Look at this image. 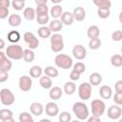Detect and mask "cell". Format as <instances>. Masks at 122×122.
Wrapping results in <instances>:
<instances>
[{
	"label": "cell",
	"instance_id": "6da1fadb",
	"mask_svg": "<svg viewBox=\"0 0 122 122\" xmlns=\"http://www.w3.org/2000/svg\"><path fill=\"white\" fill-rule=\"evenodd\" d=\"M5 53L8 56V58H10V59H12V60H20V59L23 58L24 50L18 44H11V45L8 46V48L6 49Z\"/></svg>",
	"mask_w": 122,
	"mask_h": 122
},
{
	"label": "cell",
	"instance_id": "7dc6e473",
	"mask_svg": "<svg viewBox=\"0 0 122 122\" xmlns=\"http://www.w3.org/2000/svg\"><path fill=\"white\" fill-rule=\"evenodd\" d=\"M9 79V73L7 71H0V82L4 83Z\"/></svg>",
	"mask_w": 122,
	"mask_h": 122
},
{
	"label": "cell",
	"instance_id": "8d00e7d4",
	"mask_svg": "<svg viewBox=\"0 0 122 122\" xmlns=\"http://www.w3.org/2000/svg\"><path fill=\"white\" fill-rule=\"evenodd\" d=\"M58 119H59V122H71V115L69 112H62L61 113H59Z\"/></svg>",
	"mask_w": 122,
	"mask_h": 122
},
{
	"label": "cell",
	"instance_id": "5bb4252c",
	"mask_svg": "<svg viewBox=\"0 0 122 122\" xmlns=\"http://www.w3.org/2000/svg\"><path fill=\"white\" fill-rule=\"evenodd\" d=\"M99 95L103 99H110L112 96V90L108 85H103L99 89Z\"/></svg>",
	"mask_w": 122,
	"mask_h": 122
},
{
	"label": "cell",
	"instance_id": "2e32d148",
	"mask_svg": "<svg viewBox=\"0 0 122 122\" xmlns=\"http://www.w3.org/2000/svg\"><path fill=\"white\" fill-rule=\"evenodd\" d=\"M72 15L74 20L76 21H83L86 17V10L82 7H76L72 10Z\"/></svg>",
	"mask_w": 122,
	"mask_h": 122
},
{
	"label": "cell",
	"instance_id": "9a60e30c",
	"mask_svg": "<svg viewBox=\"0 0 122 122\" xmlns=\"http://www.w3.org/2000/svg\"><path fill=\"white\" fill-rule=\"evenodd\" d=\"M30 112L31 114L35 115V116H39L43 113L44 112V107L41 103L39 102H33L30 104Z\"/></svg>",
	"mask_w": 122,
	"mask_h": 122
},
{
	"label": "cell",
	"instance_id": "44dd1931",
	"mask_svg": "<svg viewBox=\"0 0 122 122\" xmlns=\"http://www.w3.org/2000/svg\"><path fill=\"white\" fill-rule=\"evenodd\" d=\"M99 34H100V30H99V28L95 25H92V26H90L88 28V30H87V35L88 37L91 39H95V38H98L99 37Z\"/></svg>",
	"mask_w": 122,
	"mask_h": 122
},
{
	"label": "cell",
	"instance_id": "277c9868",
	"mask_svg": "<svg viewBox=\"0 0 122 122\" xmlns=\"http://www.w3.org/2000/svg\"><path fill=\"white\" fill-rule=\"evenodd\" d=\"M64 49V39L59 33H53L51 36V50L53 52H60Z\"/></svg>",
	"mask_w": 122,
	"mask_h": 122
},
{
	"label": "cell",
	"instance_id": "7bdbcfd3",
	"mask_svg": "<svg viewBox=\"0 0 122 122\" xmlns=\"http://www.w3.org/2000/svg\"><path fill=\"white\" fill-rule=\"evenodd\" d=\"M112 39L115 42H119L122 40V30H114L112 33Z\"/></svg>",
	"mask_w": 122,
	"mask_h": 122
},
{
	"label": "cell",
	"instance_id": "1f68e13d",
	"mask_svg": "<svg viewBox=\"0 0 122 122\" xmlns=\"http://www.w3.org/2000/svg\"><path fill=\"white\" fill-rule=\"evenodd\" d=\"M93 4L98 9H110L112 6V2L110 0H94Z\"/></svg>",
	"mask_w": 122,
	"mask_h": 122
},
{
	"label": "cell",
	"instance_id": "c3c4849f",
	"mask_svg": "<svg viewBox=\"0 0 122 122\" xmlns=\"http://www.w3.org/2000/svg\"><path fill=\"white\" fill-rule=\"evenodd\" d=\"M114 89H115V92H122V80L116 81L114 85Z\"/></svg>",
	"mask_w": 122,
	"mask_h": 122
},
{
	"label": "cell",
	"instance_id": "52a82bcc",
	"mask_svg": "<svg viewBox=\"0 0 122 122\" xmlns=\"http://www.w3.org/2000/svg\"><path fill=\"white\" fill-rule=\"evenodd\" d=\"M78 96L82 100H88L92 96V85L88 82H83L78 87Z\"/></svg>",
	"mask_w": 122,
	"mask_h": 122
},
{
	"label": "cell",
	"instance_id": "91938a15",
	"mask_svg": "<svg viewBox=\"0 0 122 122\" xmlns=\"http://www.w3.org/2000/svg\"><path fill=\"white\" fill-rule=\"evenodd\" d=\"M24 122H34L33 119H30V120H27V121H24Z\"/></svg>",
	"mask_w": 122,
	"mask_h": 122
},
{
	"label": "cell",
	"instance_id": "ffe728a7",
	"mask_svg": "<svg viewBox=\"0 0 122 122\" xmlns=\"http://www.w3.org/2000/svg\"><path fill=\"white\" fill-rule=\"evenodd\" d=\"M49 28H50V30H51V32L57 33L59 30H62V28H63V23L61 22V20L53 19V20H51V21L50 22Z\"/></svg>",
	"mask_w": 122,
	"mask_h": 122
},
{
	"label": "cell",
	"instance_id": "30bf717a",
	"mask_svg": "<svg viewBox=\"0 0 122 122\" xmlns=\"http://www.w3.org/2000/svg\"><path fill=\"white\" fill-rule=\"evenodd\" d=\"M12 68V63L8 58L5 52L0 51V71H7L9 72Z\"/></svg>",
	"mask_w": 122,
	"mask_h": 122
},
{
	"label": "cell",
	"instance_id": "e575fe53",
	"mask_svg": "<svg viewBox=\"0 0 122 122\" xmlns=\"http://www.w3.org/2000/svg\"><path fill=\"white\" fill-rule=\"evenodd\" d=\"M101 47V40L99 38H95V39H91L89 42V48L91 50H97Z\"/></svg>",
	"mask_w": 122,
	"mask_h": 122
},
{
	"label": "cell",
	"instance_id": "d6986e66",
	"mask_svg": "<svg viewBox=\"0 0 122 122\" xmlns=\"http://www.w3.org/2000/svg\"><path fill=\"white\" fill-rule=\"evenodd\" d=\"M8 22H9V25L11 26V27H18L21 25V22H22V18L19 14H16V13H12L9 16L8 18Z\"/></svg>",
	"mask_w": 122,
	"mask_h": 122
},
{
	"label": "cell",
	"instance_id": "ac0fdd59",
	"mask_svg": "<svg viewBox=\"0 0 122 122\" xmlns=\"http://www.w3.org/2000/svg\"><path fill=\"white\" fill-rule=\"evenodd\" d=\"M50 13L53 19H58L59 17L61 18L62 14H63V8L60 5H53L51 8Z\"/></svg>",
	"mask_w": 122,
	"mask_h": 122
},
{
	"label": "cell",
	"instance_id": "f5cc1de1",
	"mask_svg": "<svg viewBox=\"0 0 122 122\" xmlns=\"http://www.w3.org/2000/svg\"><path fill=\"white\" fill-rule=\"evenodd\" d=\"M2 122H15V120L12 118H9V119H5V120H1Z\"/></svg>",
	"mask_w": 122,
	"mask_h": 122
},
{
	"label": "cell",
	"instance_id": "8992f818",
	"mask_svg": "<svg viewBox=\"0 0 122 122\" xmlns=\"http://www.w3.org/2000/svg\"><path fill=\"white\" fill-rule=\"evenodd\" d=\"M0 101L4 106H10L14 103L15 96L10 90L4 88L0 91Z\"/></svg>",
	"mask_w": 122,
	"mask_h": 122
},
{
	"label": "cell",
	"instance_id": "7c38bea8",
	"mask_svg": "<svg viewBox=\"0 0 122 122\" xmlns=\"http://www.w3.org/2000/svg\"><path fill=\"white\" fill-rule=\"evenodd\" d=\"M72 55L78 60H83L87 56V50L84 46L80 44L75 45L72 48Z\"/></svg>",
	"mask_w": 122,
	"mask_h": 122
},
{
	"label": "cell",
	"instance_id": "4fadbf2b",
	"mask_svg": "<svg viewBox=\"0 0 122 122\" xmlns=\"http://www.w3.org/2000/svg\"><path fill=\"white\" fill-rule=\"evenodd\" d=\"M45 112H46V113H47L49 116L54 117V116H56V115L59 113L58 105H57L56 103H54L53 101H52V102H49V103L46 104Z\"/></svg>",
	"mask_w": 122,
	"mask_h": 122
},
{
	"label": "cell",
	"instance_id": "f907efd6",
	"mask_svg": "<svg viewBox=\"0 0 122 122\" xmlns=\"http://www.w3.org/2000/svg\"><path fill=\"white\" fill-rule=\"evenodd\" d=\"M10 5H11V2H10L9 0H2L0 2V7H5V8H9Z\"/></svg>",
	"mask_w": 122,
	"mask_h": 122
},
{
	"label": "cell",
	"instance_id": "681fc988",
	"mask_svg": "<svg viewBox=\"0 0 122 122\" xmlns=\"http://www.w3.org/2000/svg\"><path fill=\"white\" fill-rule=\"evenodd\" d=\"M87 122H101L100 120V117H97V116H94V115H92L88 118V121Z\"/></svg>",
	"mask_w": 122,
	"mask_h": 122
},
{
	"label": "cell",
	"instance_id": "4316f807",
	"mask_svg": "<svg viewBox=\"0 0 122 122\" xmlns=\"http://www.w3.org/2000/svg\"><path fill=\"white\" fill-rule=\"evenodd\" d=\"M76 91V86L74 84L73 81H68L64 84V89H63V92H65L66 94L68 95H71L75 92Z\"/></svg>",
	"mask_w": 122,
	"mask_h": 122
},
{
	"label": "cell",
	"instance_id": "f546056e",
	"mask_svg": "<svg viewBox=\"0 0 122 122\" xmlns=\"http://www.w3.org/2000/svg\"><path fill=\"white\" fill-rule=\"evenodd\" d=\"M44 73L45 75L51 77V78H55L58 76V70L55 69L54 67L52 66H47L45 69H44Z\"/></svg>",
	"mask_w": 122,
	"mask_h": 122
},
{
	"label": "cell",
	"instance_id": "d4e9b609",
	"mask_svg": "<svg viewBox=\"0 0 122 122\" xmlns=\"http://www.w3.org/2000/svg\"><path fill=\"white\" fill-rule=\"evenodd\" d=\"M44 72V71L42 70V68L38 65H34L32 66L30 71H29V73H30V76L31 78H38V77H41L42 76V73Z\"/></svg>",
	"mask_w": 122,
	"mask_h": 122
},
{
	"label": "cell",
	"instance_id": "cb8c5ba5",
	"mask_svg": "<svg viewBox=\"0 0 122 122\" xmlns=\"http://www.w3.org/2000/svg\"><path fill=\"white\" fill-rule=\"evenodd\" d=\"M39 84L40 86L45 89V90H51L52 88V81H51V78L47 76V75H44V76H41L40 79H39Z\"/></svg>",
	"mask_w": 122,
	"mask_h": 122
},
{
	"label": "cell",
	"instance_id": "b9f144b4",
	"mask_svg": "<svg viewBox=\"0 0 122 122\" xmlns=\"http://www.w3.org/2000/svg\"><path fill=\"white\" fill-rule=\"evenodd\" d=\"M19 121L20 122H24V121H27V120H30V119H32V116L30 112H23L19 114Z\"/></svg>",
	"mask_w": 122,
	"mask_h": 122
},
{
	"label": "cell",
	"instance_id": "816d5d0a",
	"mask_svg": "<svg viewBox=\"0 0 122 122\" xmlns=\"http://www.w3.org/2000/svg\"><path fill=\"white\" fill-rule=\"evenodd\" d=\"M35 4L36 6H43V5H47L48 1L47 0H35Z\"/></svg>",
	"mask_w": 122,
	"mask_h": 122
},
{
	"label": "cell",
	"instance_id": "db71d44e",
	"mask_svg": "<svg viewBox=\"0 0 122 122\" xmlns=\"http://www.w3.org/2000/svg\"><path fill=\"white\" fill-rule=\"evenodd\" d=\"M0 42H1V45H0V49H3L5 47V42H4V39H0Z\"/></svg>",
	"mask_w": 122,
	"mask_h": 122
},
{
	"label": "cell",
	"instance_id": "7a4b0ae2",
	"mask_svg": "<svg viewBox=\"0 0 122 122\" xmlns=\"http://www.w3.org/2000/svg\"><path fill=\"white\" fill-rule=\"evenodd\" d=\"M72 112L75 114L76 118L79 120H85L89 118V109L84 102H75L72 106Z\"/></svg>",
	"mask_w": 122,
	"mask_h": 122
},
{
	"label": "cell",
	"instance_id": "4dcf8cb0",
	"mask_svg": "<svg viewBox=\"0 0 122 122\" xmlns=\"http://www.w3.org/2000/svg\"><path fill=\"white\" fill-rule=\"evenodd\" d=\"M20 33L17 30H11L8 33V40L12 44H16L20 40Z\"/></svg>",
	"mask_w": 122,
	"mask_h": 122
},
{
	"label": "cell",
	"instance_id": "11a10c76",
	"mask_svg": "<svg viewBox=\"0 0 122 122\" xmlns=\"http://www.w3.org/2000/svg\"><path fill=\"white\" fill-rule=\"evenodd\" d=\"M62 0H52L51 2H52V4H55V5H59V3L61 2Z\"/></svg>",
	"mask_w": 122,
	"mask_h": 122
},
{
	"label": "cell",
	"instance_id": "484cf974",
	"mask_svg": "<svg viewBox=\"0 0 122 122\" xmlns=\"http://www.w3.org/2000/svg\"><path fill=\"white\" fill-rule=\"evenodd\" d=\"M89 83L92 85V86H98L99 84H101L102 82V75L99 73V72H92L91 75H90V78H89Z\"/></svg>",
	"mask_w": 122,
	"mask_h": 122
},
{
	"label": "cell",
	"instance_id": "74e56055",
	"mask_svg": "<svg viewBox=\"0 0 122 122\" xmlns=\"http://www.w3.org/2000/svg\"><path fill=\"white\" fill-rule=\"evenodd\" d=\"M11 7L16 10H22L25 7V1H23V0H13L11 2Z\"/></svg>",
	"mask_w": 122,
	"mask_h": 122
},
{
	"label": "cell",
	"instance_id": "ba28073f",
	"mask_svg": "<svg viewBox=\"0 0 122 122\" xmlns=\"http://www.w3.org/2000/svg\"><path fill=\"white\" fill-rule=\"evenodd\" d=\"M23 38H24V41L28 44L29 49H30V50L33 51V50H35V49L38 48V46H39V40H38V38L32 32H30V31L25 32L24 35H23Z\"/></svg>",
	"mask_w": 122,
	"mask_h": 122
},
{
	"label": "cell",
	"instance_id": "f1b7e54d",
	"mask_svg": "<svg viewBox=\"0 0 122 122\" xmlns=\"http://www.w3.org/2000/svg\"><path fill=\"white\" fill-rule=\"evenodd\" d=\"M37 32H38V35H39L41 38H44V39H45V38H49V37L51 36V30L50 28L47 27V26H42V27H40V28L38 29Z\"/></svg>",
	"mask_w": 122,
	"mask_h": 122
},
{
	"label": "cell",
	"instance_id": "603a6c76",
	"mask_svg": "<svg viewBox=\"0 0 122 122\" xmlns=\"http://www.w3.org/2000/svg\"><path fill=\"white\" fill-rule=\"evenodd\" d=\"M74 21V18H73V15H72V12H70V11H64L62 16H61V22L63 23V25H66V26H71Z\"/></svg>",
	"mask_w": 122,
	"mask_h": 122
},
{
	"label": "cell",
	"instance_id": "6125c7cd",
	"mask_svg": "<svg viewBox=\"0 0 122 122\" xmlns=\"http://www.w3.org/2000/svg\"><path fill=\"white\" fill-rule=\"evenodd\" d=\"M120 51H121V53H122V47H121V49H120Z\"/></svg>",
	"mask_w": 122,
	"mask_h": 122
},
{
	"label": "cell",
	"instance_id": "680465c9",
	"mask_svg": "<svg viewBox=\"0 0 122 122\" xmlns=\"http://www.w3.org/2000/svg\"><path fill=\"white\" fill-rule=\"evenodd\" d=\"M71 122H81V120H79V119H75V120H72V121H71Z\"/></svg>",
	"mask_w": 122,
	"mask_h": 122
},
{
	"label": "cell",
	"instance_id": "7402d4cb",
	"mask_svg": "<svg viewBox=\"0 0 122 122\" xmlns=\"http://www.w3.org/2000/svg\"><path fill=\"white\" fill-rule=\"evenodd\" d=\"M23 16L26 20L28 21H32L36 18V11L34 9L30 8V7H28V8H25L24 11H23Z\"/></svg>",
	"mask_w": 122,
	"mask_h": 122
},
{
	"label": "cell",
	"instance_id": "bcb514c9",
	"mask_svg": "<svg viewBox=\"0 0 122 122\" xmlns=\"http://www.w3.org/2000/svg\"><path fill=\"white\" fill-rule=\"evenodd\" d=\"M80 75H81L80 73H78L77 71H75L74 70H72L71 71V73H70V78H71V81H76V80H78L80 78Z\"/></svg>",
	"mask_w": 122,
	"mask_h": 122
},
{
	"label": "cell",
	"instance_id": "ee69618b",
	"mask_svg": "<svg viewBox=\"0 0 122 122\" xmlns=\"http://www.w3.org/2000/svg\"><path fill=\"white\" fill-rule=\"evenodd\" d=\"M10 10L9 8H5V7H0V18L1 19H5L9 16Z\"/></svg>",
	"mask_w": 122,
	"mask_h": 122
},
{
	"label": "cell",
	"instance_id": "9c48e42d",
	"mask_svg": "<svg viewBox=\"0 0 122 122\" xmlns=\"http://www.w3.org/2000/svg\"><path fill=\"white\" fill-rule=\"evenodd\" d=\"M18 86H19V89L22 92H29V91H30V89L32 87L31 77L28 76V75L20 76L19 81H18Z\"/></svg>",
	"mask_w": 122,
	"mask_h": 122
},
{
	"label": "cell",
	"instance_id": "5b68a950",
	"mask_svg": "<svg viewBox=\"0 0 122 122\" xmlns=\"http://www.w3.org/2000/svg\"><path fill=\"white\" fill-rule=\"evenodd\" d=\"M91 107H92V113L94 116L100 117L104 114L105 111H106V105L104 103L103 100L101 99H94L92 101L91 103Z\"/></svg>",
	"mask_w": 122,
	"mask_h": 122
},
{
	"label": "cell",
	"instance_id": "d6a6232c",
	"mask_svg": "<svg viewBox=\"0 0 122 122\" xmlns=\"http://www.w3.org/2000/svg\"><path fill=\"white\" fill-rule=\"evenodd\" d=\"M111 64L113 67L119 68L122 66V56L120 54H113L111 57Z\"/></svg>",
	"mask_w": 122,
	"mask_h": 122
},
{
	"label": "cell",
	"instance_id": "e0dca14e",
	"mask_svg": "<svg viewBox=\"0 0 122 122\" xmlns=\"http://www.w3.org/2000/svg\"><path fill=\"white\" fill-rule=\"evenodd\" d=\"M62 94H63V91H62V89H61L60 87H58V86L52 87V88L50 90V92H49L50 98L52 99V100H58V99H60L61 96H62Z\"/></svg>",
	"mask_w": 122,
	"mask_h": 122
},
{
	"label": "cell",
	"instance_id": "6f0895ef",
	"mask_svg": "<svg viewBox=\"0 0 122 122\" xmlns=\"http://www.w3.org/2000/svg\"><path fill=\"white\" fill-rule=\"evenodd\" d=\"M39 122H51L50 119H47V118H43V119H41Z\"/></svg>",
	"mask_w": 122,
	"mask_h": 122
},
{
	"label": "cell",
	"instance_id": "f6af8a7d",
	"mask_svg": "<svg viewBox=\"0 0 122 122\" xmlns=\"http://www.w3.org/2000/svg\"><path fill=\"white\" fill-rule=\"evenodd\" d=\"M113 101L116 105H122V92H115L113 95Z\"/></svg>",
	"mask_w": 122,
	"mask_h": 122
},
{
	"label": "cell",
	"instance_id": "8fae6325",
	"mask_svg": "<svg viewBox=\"0 0 122 122\" xmlns=\"http://www.w3.org/2000/svg\"><path fill=\"white\" fill-rule=\"evenodd\" d=\"M107 115L109 118L112 120L119 119L120 116L122 115V109L118 105H112L107 110Z\"/></svg>",
	"mask_w": 122,
	"mask_h": 122
},
{
	"label": "cell",
	"instance_id": "3957f363",
	"mask_svg": "<svg viewBox=\"0 0 122 122\" xmlns=\"http://www.w3.org/2000/svg\"><path fill=\"white\" fill-rule=\"evenodd\" d=\"M54 63L58 68L64 69V70L71 69L73 66L72 58L71 56H69L68 54H65V53L57 54L54 58Z\"/></svg>",
	"mask_w": 122,
	"mask_h": 122
},
{
	"label": "cell",
	"instance_id": "836d02e7",
	"mask_svg": "<svg viewBox=\"0 0 122 122\" xmlns=\"http://www.w3.org/2000/svg\"><path fill=\"white\" fill-rule=\"evenodd\" d=\"M13 113L9 109H2L0 110V119L1 120H5V119H9V118H12Z\"/></svg>",
	"mask_w": 122,
	"mask_h": 122
},
{
	"label": "cell",
	"instance_id": "ab89813d",
	"mask_svg": "<svg viewBox=\"0 0 122 122\" xmlns=\"http://www.w3.org/2000/svg\"><path fill=\"white\" fill-rule=\"evenodd\" d=\"M72 70H74L75 71H77L78 73H83V72H85V71H86V66L84 65V63H82V62H77V63H75L74 65H73V69Z\"/></svg>",
	"mask_w": 122,
	"mask_h": 122
},
{
	"label": "cell",
	"instance_id": "9f6ffc18",
	"mask_svg": "<svg viewBox=\"0 0 122 122\" xmlns=\"http://www.w3.org/2000/svg\"><path fill=\"white\" fill-rule=\"evenodd\" d=\"M118 20H119V22L122 24V11H120V13H119V15H118Z\"/></svg>",
	"mask_w": 122,
	"mask_h": 122
},
{
	"label": "cell",
	"instance_id": "94428289",
	"mask_svg": "<svg viewBox=\"0 0 122 122\" xmlns=\"http://www.w3.org/2000/svg\"><path fill=\"white\" fill-rule=\"evenodd\" d=\"M118 122H122V118H120V119L118 120Z\"/></svg>",
	"mask_w": 122,
	"mask_h": 122
},
{
	"label": "cell",
	"instance_id": "f35d334b",
	"mask_svg": "<svg viewBox=\"0 0 122 122\" xmlns=\"http://www.w3.org/2000/svg\"><path fill=\"white\" fill-rule=\"evenodd\" d=\"M110 14H111L110 9H98L97 10V15L102 19L108 18L110 16Z\"/></svg>",
	"mask_w": 122,
	"mask_h": 122
},
{
	"label": "cell",
	"instance_id": "83f0119b",
	"mask_svg": "<svg viewBox=\"0 0 122 122\" xmlns=\"http://www.w3.org/2000/svg\"><path fill=\"white\" fill-rule=\"evenodd\" d=\"M34 58H35V53L32 50L30 49H26L24 50V55H23V59L25 62L27 63H30V62H33L34 61Z\"/></svg>",
	"mask_w": 122,
	"mask_h": 122
},
{
	"label": "cell",
	"instance_id": "d590c367",
	"mask_svg": "<svg viewBox=\"0 0 122 122\" xmlns=\"http://www.w3.org/2000/svg\"><path fill=\"white\" fill-rule=\"evenodd\" d=\"M50 20L49 14H40V15H36V21L39 25L41 26H45Z\"/></svg>",
	"mask_w": 122,
	"mask_h": 122
},
{
	"label": "cell",
	"instance_id": "60d3db41",
	"mask_svg": "<svg viewBox=\"0 0 122 122\" xmlns=\"http://www.w3.org/2000/svg\"><path fill=\"white\" fill-rule=\"evenodd\" d=\"M35 11H36V15H40V14H48V12H49V8H48L47 5L36 6Z\"/></svg>",
	"mask_w": 122,
	"mask_h": 122
}]
</instances>
